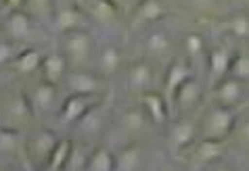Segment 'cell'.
<instances>
[{
  "mask_svg": "<svg viewBox=\"0 0 249 171\" xmlns=\"http://www.w3.org/2000/svg\"><path fill=\"white\" fill-rule=\"evenodd\" d=\"M237 111L231 109L210 105L205 111L197 117V132L199 140H212V142H228L237 125Z\"/></svg>",
  "mask_w": 249,
  "mask_h": 171,
  "instance_id": "6da1fadb",
  "label": "cell"
},
{
  "mask_svg": "<svg viewBox=\"0 0 249 171\" xmlns=\"http://www.w3.org/2000/svg\"><path fill=\"white\" fill-rule=\"evenodd\" d=\"M59 52L69 63V69H90L96 54V42L90 30H78L59 36Z\"/></svg>",
  "mask_w": 249,
  "mask_h": 171,
  "instance_id": "7a4b0ae2",
  "label": "cell"
},
{
  "mask_svg": "<svg viewBox=\"0 0 249 171\" xmlns=\"http://www.w3.org/2000/svg\"><path fill=\"white\" fill-rule=\"evenodd\" d=\"M21 4L23 2H6L4 4L6 13L0 17V33H2V38L17 46L34 40V33H36V23L21 9Z\"/></svg>",
  "mask_w": 249,
  "mask_h": 171,
  "instance_id": "3957f363",
  "label": "cell"
},
{
  "mask_svg": "<svg viewBox=\"0 0 249 171\" xmlns=\"http://www.w3.org/2000/svg\"><path fill=\"white\" fill-rule=\"evenodd\" d=\"M34 119L36 117L32 113V107L27 102L25 92L21 90L11 92L9 98L0 105V127H4V129L23 134L32 127Z\"/></svg>",
  "mask_w": 249,
  "mask_h": 171,
  "instance_id": "277c9868",
  "label": "cell"
},
{
  "mask_svg": "<svg viewBox=\"0 0 249 171\" xmlns=\"http://www.w3.org/2000/svg\"><path fill=\"white\" fill-rule=\"evenodd\" d=\"M151 127H153V123L149 121L147 113L142 111L141 105L124 107L122 111L115 115V121H113V129L126 138L124 144H128V142H141V138Z\"/></svg>",
  "mask_w": 249,
  "mask_h": 171,
  "instance_id": "5b68a950",
  "label": "cell"
},
{
  "mask_svg": "<svg viewBox=\"0 0 249 171\" xmlns=\"http://www.w3.org/2000/svg\"><path fill=\"white\" fill-rule=\"evenodd\" d=\"M199 140L197 132V117L195 115H184V117H176L174 121H170L168 134H165V142L172 155L184 156L195 142Z\"/></svg>",
  "mask_w": 249,
  "mask_h": 171,
  "instance_id": "8992f818",
  "label": "cell"
},
{
  "mask_svg": "<svg viewBox=\"0 0 249 171\" xmlns=\"http://www.w3.org/2000/svg\"><path fill=\"white\" fill-rule=\"evenodd\" d=\"M59 136L51 132V129H38V132H32L30 136H25L23 142V155L27 161L32 163L38 171L46 167L48 159H51L54 146L59 144Z\"/></svg>",
  "mask_w": 249,
  "mask_h": 171,
  "instance_id": "52a82bcc",
  "label": "cell"
},
{
  "mask_svg": "<svg viewBox=\"0 0 249 171\" xmlns=\"http://www.w3.org/2000/svg\"><path fill=\"white\" fill-rule=\"evenodd\" d=\"M210 98L212 105L231 109V111H239L241 107L249 105V84L239 81L234 78H224L222 81H218L216 86L210 90Z\"/></svg>",
  "mask_w": 249,
  "mask_h": 171,
  "instance_id": "ba28073f",
  "label": "cell"
},
{
  "mask_svg": "<svg viewBox=\"0 0 249 171\" xmlns=\"http://www.w3.org/2000/svg\"><path fill=\"white\" fill-rule=\"evenodd\" d=\"M61 88L65 96H101L105 94V79L94 69H69Z\"/></svg>",
  "mask_w": 249,
  "mask_h": 171,
  "instance_id": "9c48e42d",
  "label": "cell"
},
{
  "mask_svg": "<svg viewBox=\"0 0 249 171\" xmlns=\"http://www.w3.org/2000/svg\"><path fill=\"white\" fill-rule=\"evenodd\" d=\"M126 88L132 94H142L147 92H155L157 90V71H155V63L149 59H138L134 63H130L126 67Z\"/></svg>",
  "mask_w": 249,
  "mask_h": 171,
  "instance_id": "30bf717a",
  "label": "cell"
},
{
  "mask_svg": "<svg viewBox=\"0 0 249 171\" xmlns=\"http://www.w3.org/2000/svg\"><path fill=\"white\" fill-rule=\"evenodd\" d=\"M59 92H61V88L46 84L42 79L36 81L30 90H25V96L32 107L34 117L40 119V117H48V115H53V113H59V109H61Z\"/></svg>",
  "mask_w": 249,
  "mask_h": 171,
  "instance_id": "8fae6325",
  "label": "cell"
},
{
  "mask_svg": "<svg viewBox=\"0 0 249 171\" xmlns=\"http://www.w3.org/2000/svg\"><path fill=\"white\" fill-rule=\"evenodd\" d=\"M111 125V109L107 107V102L103 100L101 105H96L86 117H82L78 123L73 125V129L78 132L82 138L80 142L92 144L94 140H99L103 134L107 132V127ZM94 146V144H92Z\"/></svg>",
  "mask_w": 249,
  "mask_h": 171,
  "instance_id": "7c38bea8",
  "label": "cell"
},
{
  "mask_svg": "<svg viewBox=\"0 0 249 171\" xmlns=\"http://www.w3.org/2000/svg\"><path fill=\"white\" fill-rule=\"evenodd\" d=\"M90 21L86 19V15L82 13L78 2H69V0H59L54 2L53 11V30L59 36H65L69 31H78V30H88Z\"/></svg>",
  "mask_w": 249,
  "mask_h": 171,
  "instance_id": "4fadbf2b",
  "label": "cell"
},
{
  "mask_svg": "<svg viewBox=\"0 0 249 171\" xmlns=\"http://www.w3.org/2000/svg\"><path fill=\"white\" fill-rule=\"evenodd\" d=\"M105 100V96H65L57 113V121L63 127H73L82 117H86L96 105Z\"/></svg>",
  "mask_w": 249,
  "mask_h": 171,
  "instance_id": "5bb4252c",
  "label": "cell"
},
{
  "mask_svg": "<svg viewBox=\"0 0 249 171\" xmlns=\"http://www.w3.org/2000/svg\"><path fill=\"white\" fill-rule=\"evenodd\" d=\"M142 50H144V59L149 61H172L174 59V38L170 36L168 30L163 27H151L142 38Z\"/></svg>",
  "mask_w": 249,
  "mask_h": 171,
  "instance_id": "9a60e30c",
  "label": "cell"
},
{
  "mask_svg": "<svg viewBox=\"0 0 249 171\" xmlns=\"http://www.w3.org/2000/svg\"><path fill=\"white\" fill-rule=\"evenodd\" d=\"M228 142H212V140H197L189 150H186V161L191 167L205 171L207 167H212L213 163L222 161V156L226 155Z\"/></svg>",
  "mask_w": 249,
  "mask_h": 171,
  "instance_id": "2e32d148",
  "label": "cell"
},
{
  "mask_svg": "<svg viewBox=\"0 0 249 171\" xmlns=\"http://www.w3.org/2000/svg\"><path fill=\"white\" fill-rule=\"evenodd\" d=\"M193 78H195V69H193V63L184 54L182 57H174L170 61L165 75H163V92H161L165 100H168V105L172 102V98H174V94Z\"/></svg>",
  "mask_w": 249,
  "mask_h": 171,
  "instance_id": "e0dca14e",
  "label": "cell"
},
{
  "mask_svg": "<svg viewBox=\"0 0 249 171\" xmlns=\"http://www.w3.org/2000/svg\"><path fill=\"white\" fill-rule=\"evenodd\" d=\"M201 102H203V86L197 78H193L174 94L170 109L178 113V117H184V115H195L199 107H201Z\"/></svg>",
  "mask_w": 249,
  "mask_h": 171,
  "instance_id": "ac0fdd59",
  "label": "cell"
},
{
  "mask_svg": "<svg viewBox=\"0 0 249 171\" xmlns=\"http://www.w3.org/2000/svg\"><path fill=\"white\" fill-rule=\"evenodd\" d=\"M232 57H234V52L228 48L226 44H216V46H212V48H207L205 65H207V84H210V90L218 81L228 78Z\"/></svg>",
  "mask_w": 249,
  "mask_h": 171,
  "instance_id": "d6986e66",
  "label": "cell"
},
{
  "mask_svg": "<svg viewBox=\"0 0 249 171\" xmlns=\"http://www.w3.org/2000/svg\"><path fill=\"white\" fill-rule=\"evenodd\" d=\"M75 2L88 21L96 25H115L122 17L115 0H75Z\"/></svg>",
  "mask_w": 249,
  "mask_h": 171,
  "instance_id": "ffe728a7",
  "label": "cell"
},
{
  "mask_svg": "<svg viewBox=\"0 0 249 171\" xmlns=\"http://www.w3.org/2000/svg\"><path fill=\"white\" fill-rule=\"evenodd\" d=\"M94 71L101 75L103 79L113 78L124 69V50L117 44H103L101 48H96L94 54Z\"/></svg>",
  "mask_w": 249,
  "mask_h": 171,
  "instance_id": "44dd1931",
  "label": "cell"
},
{
  "mask_svg": "<svg viewBox=\"0 0 249 171\" xmlns=\"http://www.w3.org/2000/svg\"><path fill=\"white\" fill-rule=\"evenodd\" d=\"M141 98V107H142V111L147 113V117L149 121L153 123L155 127H168L170 125V121H172V109L168 105V100H165V96L161 92H147V94H142V96H138Z\"/></svg>",
  "mask_w": 249,
  "mask_h": 171,
  "instance_id": "7402d4cb",
  "label": "cell"
},
{
  "mask_svg": "<svg viewBox=\"0 0 249 171\" xmlns=\"http://www.w3.org/2000/svg\"><path fill=\"white\" fill-rule=\"evenodd\" d=\"M168 15V4L161 2V0H142V2H136L132 15V25L138 30H147V27H153L155 23H159L161 19Z\"/></svg>",
  "mask_w": 249,
  "mask_h": 171,
  "instance_id": "603a6c76",
  "label": "cell"
},
{
  "mask_svg": "<svg viewBox=\"0 0 249 171\" xmlns=\"http://www.w3.org/2000/svg\"><path fill=\"white\" fill-rule=\"evenodd\" d=\"M115 169L113 171H142L147 153L142 142H128L115 150Z\"/></svg>",
  "mask_w": 249,
  "mask_h": 171,
  "instance_id": "cb8c5ba5",
  "label": "cell"
},
{
  "mask_svg": "<svg viewBox=\"0 0 249 171\" xmlns=\"http://www.w3.org/2000/svg\"><path fill=\"white\" fill-rule=\"evenodd\" d=\"M69 73V63L61 52H48L42 57V65H40V79L51 86L61 88Z\"/></svg>",
  "mask_w": 249,
  "mask_h": 171,
  "instance_id": "d4e9b609",
  "label": "cell"
},
{
  "mask_svg": "<svg viewBox=\"0 0 249 171\" xmlns=\"http://www.w3.org/2000/svg\"><path fill=\"white\" fill-rule=\"evenodd\" d=\"M42 57L44 54L36 50V48H23L17 54V59L11 63L9 69L17 75H32L40 71V65H42Z\"/></svg>",
  "mask_w": 249,
  "mask_h": 171,
  "instance_id": "484cf974",
  "label": "cell"
},
{
  "mask_svg": "<svg viewBox=\"0 0 249 171\" xmlns=\"http://www.w3.org/2000/svg\"><path fill=\"white\" fill-rule=\"evenodd\" d=\"M21 9L32 17L34 23H44L48 27L53 25V11H54L53 0H30V2L21 4Z\"/></svg>",
  "mask_w": 249,
  "mask_h": 171,
  "instance_id": "4316f807",
  "label": "cell"
},
{
  "mask_svg": "<svg viewBox=\"0 0 249 171\" xmlns=\"http://www.w3.org/2000/svg\"><path fill=\"white\" fill-rule=\"evenodd\" d=\"M115 169V155L111 148L96 144L90 153V159L86 163L84 171H113Z\"/></svg>",
  "mask_w": 249,
  "mask_h": 171,
  "instance_id": "83f0119b",
  "label": "cell"
},
{
  "mask_svg": "<svg viewBox=\"0 0 249 171\" xmlns=\"http://www.w3.org/2000/svg\"><path fill=\"white\" fill-rule=\"evenodd\" d=\"M222 30L228 31L234 38L249 40V15L243 9L231 13V15H228L222 21Z\"/></svg>",
  "mask_w": 249,
  "mask_h": 171,
  "instance_id": "f1b7e54d",
  "label": "cell"
},
{
  "mask_svg": "<svg viewBox=\"0 0 249 171\" xmlns=\"http://www.w3.org/2000/svg\"><path fill=\"white\" fill-rule=\"evenodd\" d=\"M92 148H94L92 144H86V142L75 140L71 144V153H69V159L65 163L63 171H84L88 159H90Z\"/></svg>",
  "mask_w": 249,
  "mask_h": 171,
  "instance_id": "f546056e",
  "label": "cell"
},
{
  "mask_svg": "<svg viewBox=\"0 0 249 171\" xmlns=\"http://www.w3.org/2000/svg\"><path fill=\"white\" fill-rule=\"evenodd\" d=\"M182 48H184V57L195 63L199 59H205L207 57V44H205V38L197 31H191L186 33L184 40H182Z\"/></svg>",
  "mask_w": 249,
  "mask_h": 171,
  "instance_id": "4dcf8cb0",
  "label": "cell"
},
{
  "mask_svg": "<svg viewBox=\"0 0 249 171\" xmlns=\"http://www.w3.org/2000/svg\"><path fill=\"white\" fill-rule=\"evenodd\" d=\"M23 134L11 132V129L0 127V155H23Z\"/></svg>",
  "mask_w": 249,
  "mask_h": 171,
  "instance_id": "1f68e13d",
  "label": "cell"
},
{
  "mask_svg": "<svg viewBox=\"0 0 249 171\" xmlns=\"http://www.w3.org/2000/svg\"><path fill=\"white\" fill-rule=\"evenodd\" d=\"M71 144H73V140L61 138L59 144L54 146V150H53L51 159H48V163H46L44 171H63L65 169V163L69 159V153H71Z\"/></svg>",
  "mask_w": 249,
  "mask_h": 171,
  "instance_id": "d6a6232c",
  "label": "cell"
},
{
  "mask_svg": "<svg viewBox=\"0 0 249 171\" xmlns=\"http://www.w3.org/2000/svg\"><path fill=\"white\" fill-rule=\"evenodd\" d=\"M228 78H234L239 81L249 84V52H234Z\"/></svg>",
  "mask_w": 249,
  "mask_h": 171,
  "instance_id": "836d02e7",
  "label": "cell"
},
{
  "mask_svg": "<svg viewBox=\"0 0 249 171\" xmlns=\"http://www.w3.org/2000/svg\"><path fill=\"white\" fill-rule=\"evenodd\" d=\"M23 48H19L17 44L9 42V40L0 38V69L2 67H11V63L17 59V54L21 52Z\"/></svg>",
  "mask_w": 249,
  "mask_h": 171,
  "instance_id": "e575fe53",
  "label": "cell"
},
{
  "mask_svg": "<svg viewBox=\"0 0 249 171\" xmlns=\"http://www.w3.org/2000/svg\"><path fill=\"white\" fill-rule=\"evenodd\" d=\"M231 140L234 142V144L249 148V117H245L243 121H237V125H234V132H232V136H231ZM231 140H228V142H231Z\"/></svg>",
  "mask_w": 249,
  "mask_h": 171,
  "instance_id": "d590c367",
  "label": "cell"
},
{
  "mask_svg": "<svg viewBox=\"0 0 249 171\" xmlns=\"http://www.w3.org/2000/svg\"><path fill=\"white\" fill-rule=\"evenodd\" d=\"M205 171H237L231 163H226V161H218V163H213L212 167H207Z\"/></svg>",
  "mask_w": 249,
  "mask_h": 171,
  "instance_id": "8d00e7d4",
  "label": "cell"
},
{
  "mask_svg": "<svg viewBox=\"0 0 249 171\" xmlns=\"http://www.w3.org/2000/svg\"><path fill=\"white\" fill-rule=\"evenodd\" d=\"M21 163H23V171H38L36 167H34V165H32V163H30V161H27V159H25V156H21Z\"/></svg>",
  "mask_w": 249,
  "mask_h": 171,
  "instance_id": "74e56055",
  "label": "cell"
},
{
  "mask_svg": "<svg viewBox=\"0 0 249 171\" xmlns=\"http://www.w3.org/2000/svg\"><path fill=\"white\" fill-rule=\"evenodd\" d=\"M161 171H184V169L176 167V165H165V167H161Z\"/></svg>",
  "mask_w": 249,
  "mask_h": 171,
  "instance_id": "f35d334b",
  "label": "cell"
},
{
  "mask_svg": "<svg viewBox=\"0 0 249 171\" xmlns=\"http://www.w3.org/2000/svg\"><path fill=\"white\" fill-rule=\"evenodd\" d=\"M4 171H23V167H9V169H4Z\"/></svg>",
  "mask_w": 249,
  "mask_h": 171,
  "instance_id": "ab89813d",
  "label": "cell"
},
{
  "mask_svg": "<svg viewBox=\"0 0 249 171\" xmlns=\"http://www.w3.org/2000/svg\"><path fill=\"white\" fill-rule=\"evenodd\" d=\"M243 11H245L247 15H249V2H247V4H243Z\"/></svg>",
  "mask_w": 249,
  "mask_h": 171,
  "instance_id": "60d3db41",
  "label": "cell"
},
{
  "mask_svg": "<svg viewBox=\"0 0 249 171\" xmlns=\"http://www.w3.org/2000/svg\"><path fill=\"white\" fill-rule=\"evenodd\" d=\"M245 163H247V169H249V155H247V159H245Z\"/></svg>",
  "mask_w": 249,
  "mask_h": 171,
  "instance_id": "b9f144b4",
  "label": "cell"
},
{
  "mask_svg": "<svg viewBox=\"0 0 249 171\" xmlns=\"http://www.w3.org/2000/svg\"><path fill=\"white\" fill-rule=\"evenodd\" d=\"M0 88H2V78H0Z\"/></svg>",
  "mask_w": 249,
  "mask_h": 171,
  "instance_id": "7bdbcfd3",
  "label": "cell"
}]
</instances>
